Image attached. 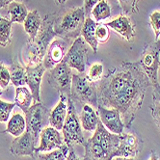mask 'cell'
Here are the masks:
<instances>
[{
  "mask_svg": "<svg viewBox=\"0 0 160 160\" xmlns=\"http://www.w3.org/2000/svg\"><path fill=\"white\" fill-rule=\"evenodd\" d=\"M152 82L138 62H123L97 83L98 105L120 112L125 128H130Z\"/></svg>",
  "mask_w": 160,
  "mask_h": 160,
  "instance_id": "1",
  "label": "cell"
},
{
  "mask_svg": "<svg viewBox=\"0 0 160 160\" xmlns=\"http://www.w3.org/2000/svg\"><path fill=\"white\" fill-rule=\"evenodd\" d=\"M120 142V135L111 133L99 121L93 136L85 145L83 160H112Z\"/></svg>",
  "mask_w": 160,
  "mask_h": 160,
  "instance_id": "2",
  "label": "cell"
},
{
  "mask_svg": "<svg viewBox=\"0 0 160 160\" xmlns=\"http://www.w3.org/2000/svg\"><path fill=\"white\" fill-rule=\"evenodd\" d=\"M83 7L62 10L55 14L53 30L56 35L64 39H76L80 37L85 22Z\"/></svg>",
  "mask_w": 160,
  "mask_h": 160,
  "instance_id": "3",
  "label": "cell"
},
{
  "mask_svg": "<svg viewBox=\"0 0 160 160\" xmlns=\"http://www.w3.org/2000/svg\"><path fill=\"white\" fill-rule=\"evenodd\" d=\"M55 14L48 15L43 19L41 29L36 38L28 42L27 45V66H36L42 63L49 47V42L57 36L53 30Z\"/></svg>",
  "mask_w": 160,
  "mask_h": 160,
  "instance_id": "4",
  "label": "cell"
},
{
  "mask_svg": "<svg viewBox=\"0 0 160 160\" xmlns=\"http://www.w3.org/2000/svg\"><path fill=\"white\" fill-rule=\"evenodd\" d=\"M70 98L73 102L82 103L83 105L89 104L98 107L97 83L90 81L84 72L79 74L73 73Z\"/></svg>",
  "mask_w": 160,
  "mask_h": 160,
  "instance_id": "5",
  "label": "cell"
},
{
  "mask_svg": "<svg viewBox=\"0 0 160 160\" xmlns=\"http://www.w3.org/2000/svg\"><path fill=\"white\" fill-rule=\"evenodd\" d=\"M62 134L65 144L68 148H72L74 145H82L84 147L86 143L74 102L70 98L68 100V113L62 128Z\"/></svg>",
  "mask_w": 160,
  "mask_h": 160,
  "instance_id": "6",
  "label": "cell"
},
{
  "mask_svg": "<svg viewBox=\"0 0 160 160\" xmlns=\"http://www.w3.org/2000/svg\"><path fill=\"white\" fill-rule=\"evenodd\" d=\"M50 110L42 102H36L25 113L26 131H28L36 143L40 142V134L43 128L49 125Z\"/></svg>",
  "mask_w": 160,
  "mask_h": 160,
  "instance_id": "7",
  "label": "cell"
},
{
  "mask_svg": "<svg viewBox=\"0 0 160 160\" xmlns=\"http://www.w3.org/2000/svg\"><path fill=\"white\" fill-rule=\"evenodd\" d=\"M138 64L152 82V86L158 82L160 68V40L148 44L144 48Z\"/></svg>",
  "mask_w": 160,
  "mask_h": 160,
  "instance_id": "8",
  "label": "cell"
},
{
  "mask_svg": "<svg viewBox=\"0 0 160 160\" xmlns=\"http://www.w3.org/2000/svg\"><path fill=\"white\" fill-rule=\"evenodd\" d=\"M72 74V68L62 61L50 70L48 73V84L58 91L59 94H65L68 98H70Z\"/></svg>",
  "mask_w": 160,
  "mask_h": 160,
  "instance_id": "9",
  "label": "cell"
},
{
  "mask_svg": "<svg viewBox=\"0 0 160 160\" xmlns=\"http://www.w3.org/2000/svg\"><path fill=\"white\" fill-rule=\"evenodd\" d=\"M87 44L88 43L81 36L76 38L63 59V61L67 63L68 67L74 68L80 73L84 72L86 68L88 55Z\"/></svg>",
  "mask_w": 160,
  "mask_h": 160,
  "instance_id": "10",
  "label": "cell"
},
{
  "mask_svg": "<svg viewBox=\"0 0 160 160\" xmlns=\"http://www.w3.org/2000/svg\"><path fill=\"white\" fill-rule=\"evenodd\" d=\"M143 140L134 132L120 134V142L115 152V157H135L142 151Z\"/></svg>",
  "mask_w": 160,
  "mask_h": 160,
  "instance_id": "11",
  "label": "cell"
},
{
  "mask_svg": "<svg viewBox=\"0 0 160 160\" xmlns=\"http://www.w3.org/2000/svg\"><path fill=\"white\" fill-rule=\"evenodd\" d=\"M98 115L99 121L111 133L122 134L124 131V123L122 120L121 114L114 108H107L101 105H98Z\"/></svg>",
  "mask_w": 160,
  "mask_h": 160,
  "instance_id": "12",
  "label": "cell"
},
{
  "mask_svg": "<svg viewBox=\"0 0 160 160\" xmlns=\"http://www.w3.org/2000/svg\"><path fill=\"white\" fill-rule=\"evenodd\" d=\"M68 39H55L51 42L50 45L48 48V51L43 57V66L48 70H51L55 66L61 63L64 59L66 53L68 50Z\"/></svg>",
  "mask_w": 160,
  "mask_h": 160,
  "instance_id": "13",
  "label": "cell"
},
{
  "mask_svg": "<svg viewBox=\"0 0 160 160\" xmlns=\"http://www.w3.org/2000/svg\"><path fill=\"white\" fill-rule=\"evenodd\" d=\"M65 145L64 136L52 127H47L43 128L40 134V145L36 148L35 152H51L60 148Z\"/></svg>",
  "mask_w": 160,
  "mask_h": 160,
  "instance_id": "14",
  "label": "cell"
},
{
  "mask_svg": "<svg viewBox=\"0 0 160 160\" xmlns=\"http://www.w3.org/2000/svg\"><path fill=\"white\" fill-rule=\"evenodd\" d=\"M25 70V81L32 93L33 99L37 102H41V82L42 75L47 68H44L42 63H41L36 66H26Z\"/></svg>",
  "mask_w": 160,
  "mask_h": 160,
  "instance_id": "15",
  "label": "cell"
},
{
  "mask_svg": "<svg viewBox=\"0 0 160 160\" xmlns=\"http://www.w3.org/2000/svg\"><path fill=\"white\" fill-rule=\"evenodd\" d=\"M37 148V143L33 136L28 132L24 131L20 136L16 137L11 145L10 151L15 156H33Z\"/></svg>",
  "mask_w": 160,
  "mask_h": 160,
  "instance_id": "16",
  "label": "cell"
},
{
  "mask_svg": "<svg viewBox=\"0 0 160 160\" xmlns=\"http://www.w3.org/2000/svg\"><path fill=\"white\" fill-rule=\"evenodd\" d=\"M105 25L115 30L127 41H130L135 36V27L128 16H119L115 19L105 23Z\"/></svg>",
  "mask_w": 160,
  "mask_h": 160,
  "instance_id": "17",
  "label": "cell"
},
{
  "mask_svg": "<svg viewBox=\"0 0 160 160\" xmlns=\"http://www.w3.org/2000/svg\"><path fill=\"white\" fill-rule=\"evenodd\" d=\"M68 98L65 94H60V100L57 106L50 112L49 124L57 130H62L68 113Z\"/></svg>",
  "mask_w": 160,
  "mask_h": 160,
  "instance_id": "18",
  "label": "cell"
},
{
  "mask_svg": "<svg viewBox=\"0 0 160 160\" xmlns=\"http://www.w3.org/2000/svg\"><path fill=\"white\" fill-rule=\"evenodd\" d=\"M80 123L85 131H95L98 128L99 118L98 112L89 104L82 106V111L80 113Z\"/></svg>",
  "mask_w": 160,
  "mask_h": 160,
  "instance_id": "19",
  "label": "cell"
},
{
  "mask_svg": "<svg viewBox=\"0 0 160 160\" xmlns=\"http://www.w3.org/2000/svg\"><path fill=\"white\" fill-rule=\"evenodd\" d=\"M98 23L95 21L92 18H86L84 25L81 30V36L85 40V42L90 45L91 48L93 49L94 53L98 51V41L96 39V29Z\"/></svg>",
  "mask_w": 160,
  "mask_h": 160,
  "instance_id": "20",
  "label": "cell"
},
{
  "mask_svg": "<svg viewBox=\"0 0 160 160\" xmlns=\"http://www.w3.org/2000/svg\"><path fill=\"white\" fill-rule=\"evenodd\" d=\"M42 23V20L40 17L38 10H33L28 13L23 24H24V30L29 36V42L33 41L36 38L41 29Z\"/></svg>",
  "mask_w": 160,
  "mask_h": 160,
  "instance_id": "21",
  "label": "cell"
},
{
  "mask_svg": "<svg viewBox=\"0 0 160 160\" xmlns=\"http://www.w3.org/2000/svg\"><path fill=\"white\" fill-rule=\"evenodd\" d=\"M26 130V121L25 118L19 113H15L9 119L7 123V128L4 133H10L15 137L20 136Z\"/></svg>",
  "mask_w": 160,
  "mask_h": 160,
  "instance_id": "22",
  "label": "cell"
},
{
  "mask_svg": "<svg viewBox=\"0 0 160 160\" xmlns=\"http://www.w3.org/2000/svg\"><path fill=\"white\" fill-rule=\"evenodd\" d=\"M28 13L27 7L21 2L14 1L8 5V15L12 22L23 23Z\"/></svg>",
  "mask_w": 160,
  "mask_h": 160,
  "instance_id": "23",
  "label": "cell"
},
{
  "mask_svg": "<svg viewBox=\"0 0 160 160\" xmlns=\"http://www.w3.org/2000/svg\"><path fill=\"white\" fill-rule=\"evenodd\" d=\"M32 100H33V96L29 88H26L24 86L16 88L15 103L24 113H26L27 110L30 108Z\"/></svg>",
  "mask_w": 160,
  "mask_h": 160,
  "instance_id": "24",
  "label": "cell"
},
{
  "mask_svg": "<svg viewBox=\"0 0 160 160\" xmlns=\"http://www.w3.org/2000/svg\"><path fill=\"white\" fill-rule=\"evenodd\" d=\"M68 151H70V148L65 144L60 148L48 152V153L35 152L32 158L33 160H66Z\"/></svg>",
  "mask_w": 160,
  "mask_h": 160,
  "instance_id": "25",
  "label": "cell"
},
{
  "mask_svg": "<svg viewBox=\"0 0 160 160\" xmlns=\"http://www.w3.org/2000/svg\"><path fill=\"white\" fill-rule=\"evenodd\" d=\"M11 81L15 87H21L26 84V70L18 63L15 62L11 66Z\"/></svg>",
  "mask_w": 160,
  "mask_h": 160,
  "instance_id": "26",
  "label": "cell"
},
{
  "mask_svg": "<svg viewBox=\"0 0 160 160\" xmlns=\"http://www.w3.org/2000/svg\"><path fill=\"white\" fill-rule=\"evenodd\" d=\"M91 15L97 22L104 20L111 17V8L106 0H101L93 8Z\"/></svg>",
  "mask_w": 160,
  "mask_h": 160,
  "instance_id": "27",
  "label": "cell"
},
{
  "mask_svg": "<svg viewBox=\"0 0 160 160\" xmlns=\"http://www.w3.org/2000/svg\"><path fill=\"white\" fill-rule=\"evenodd\" d=\"M12 24L13 22L10 19L0 17V45L3 48L7 47L11 42Z\"/></svg>",
  "mask_w": 160,
  "mask_h": 160,
  "instance_id": "28",
  "label": "cell"
},
{
  "mask_svg": "<svg viewBox=\"0 0 160 160\" xmlns=\"http://www.w3.org/2000/svg\"><path fill=\"white\" fill-rule=\"evenodd\" d=\"M90 81L98 83L103 77V65L100 63H95L90 67L89 72L87 74Z\"/></svg>",
  "mask_w": 160,
  "mask_h": 160,
  "instance_id": "29",
  "label": "cell"
},
{
  "mask_svg": "<svg viewBox=\"0 0 160 160\" xmlns=\"http://www.w3.org/2000/svg\"><path fill=\"white\" fill-rule=\"evenodd\" d=\"M16 103L6 102L0 99V122H6L10 119L11 112L13 111Z\"/></svg>",
  "mask_w": 160,
  "mask_h": 160,
  "instance_id": "30",
  "label": "cell"
},
{
  "mask_svg": "<svg viewBox=\"0 0 160 160\" xmlns=\"http://www.w3.org/2000/svg\"><path fill=\"white\" fill-rule=\"evenodd\" d=\"M137 2H138V0H119L122 12L127 16H129L133 13H138Z\"/></svg>",
  "mask_w": 160,
  "mask_h": 160,
  "instance_id": "31",
  "label": "cell"
},
{
  "mask_svg": "<svg viewBox=\"0 0 160 160\" xmlns=\"http://www.w3.org/2000/svg\"><path fill=\"white\" fill-rule=\"evenodd\" d=\"M109 28L105 24H98L96 29V39L98 43H104L109 39Z\"/></svg>",
  "mask_w": 160,
  "mask_h": 160,
  "instance_id": "32",
  "label": "cell"
},
{
  "mask_svg": "<svg viewBox=\"0 0 160 160\" xmlns=\"http://www.w3.org/2000/svg\"><path fill=\"white\" fill-rule=\"evenodd\" d=\"M150 23L154 31L155 41L158 40L160 36V11H154L150 16Z\"/></svg>",
  "mask_w": 160,
  "mask_h": 160,
  "instance_id": "33",
  "label": "cell"
},
{
  "mask_svg": "<svg viewBox=\"0 0 160 160\" xmlns=\"http://www.w3.org/2000/svg\"><path fill=\"white\" fill-rule=\"evenodd\" d=\"M10 81H11L10 71L4 65L0 64V87L3 89L7 88Z\"/></svg>",
  "mask_w": 160,
  "mask_h": 160,
  "instance_id": "34",
  "label": "cell"
},
{
  "mask_svg": "<svg viewBox=\"0 0 160 160\" xmlns=\"http://www.w3.org/2000/svg\"><path fill=\"white\" fill-rule=\"evenodd\" d=\"M150 109L154 122L160 130V101H153V104L151 105Z\"/></svg>",
  "mask_w": 160,
  "mask_h": 160,
  "instance_id": "35",
  "label": "cell"
},
{
  "mask_svg": "<svg viewBox=\"0 0 160 160\" xmlns=\"http://www.w3.org/2000/svg\"><path fill=\"white\" fill-rule=\"evenodd\" d=\"M101 0H84V12H85V17L89 18L92 12L93 8Z\"/></svg>",
  "mask_w": 160,
  "mask_h": 160,
  "instance_id": "36",
  "label": "cell"
},
{
  "mask_svg": "<svg viewBox=\"0 0 160 160\" xmlns=\"http://www.w3.org/2000/svg\"><path fill=\"white\" fill-rule=\"evenodd\" d=\"M152 87H153V92H152L153 101H160V84L157 82L153 84Z\"/></svg>",
  "mask_w": 160,
  "mask_h": 160,
  "instance_id": "37",
  "label": "cell"
},
{
  "mask_svg": "<svg viewBox=\"0 0 160 160\" xmlns=\"http://www.w3.org/2000/svg\"><path fill=\"white\" fill-rule=\"evenodd\" d=\"M66 160H83V159H80L78 157V155L75 153V152L73 150V147H72V148H70V151H68Z\"/></svg>",
  "mask_w": 160,
  "mask_h": 160,
  "instance_id": "38",
  "label": "cell"
},
{
  "mask_svg": "<svg viewBox=\"0 0 160 160\" xmlns=\"http://www.w3.org/2000/svg\"><path fill=\"white\" fill-rule=\"evenodd\" d=\"M14 1H18V2H21L22 0H0V9H2L6 6H8L10 3H12Z\"/></svg>",
  "mask_w": 160,
  "mask_h": 160,
  "instance_id": "39",
  "label": "cell"
},
{
  "mask_svg": "<svg viewBox=\"0 0 160 160\" xmlns=\"http://www.w3.org/2000/svg\"><path fill=\"white\" fill-rule=\"evenodd\" d=\"M112 160H136L135 157H114Z\"/></svg>",
  "mask_w": 160,
  "mask_h": 160,
  "instance_id": "40",
  "label": "cell"
},
{
  "mask_svg": "<svg viewBox=\"0 0 160 160\" xmlns=\"http://www.w3.org/2000/svg\"><path fill=\"white\" fill-rule=\"evenodd\" d=\"M150 160H159V159H158V156H157V154H156L154 152H152V155H151V158H150Z\"/></svg>",
  "mask_w": 160,
  "mask_h": 160,
  "instance_id": "41",
  "label": "cell"
},
{
  "mask_svg": "<svg viewBox=\"0 0 160 160\" xmlns=\"http://www.w3.org/2000/svg\"><path fill=\"white\" fill-rule=\"evenodd\" d=\"M67 1H68V0H54V2L56 4H58V5H62V4L66 3Z\"/></svg>",
  "mask_w": 160,
  "mask_h": 160,
  "instance_id": "42",
  "label": "cell"
},
{
  "mask_svg": "<svg viewBox=\"0 0 160 160\" xmlns=\"http://www.w3.org/2000/svg\"><path fill=\"white\" fill-rule=\"evenodd\" d=\"M2 93H3V91H2L1 87H0V96H1V95H2Z\"/></svg>",
  "mask_w": 160,
  "mask_h": 160,
  "instance_id": "43",
  "label": "cell"
}]
</instances>
